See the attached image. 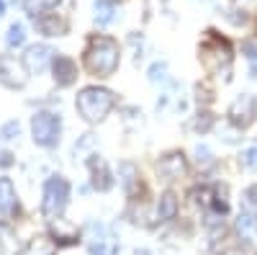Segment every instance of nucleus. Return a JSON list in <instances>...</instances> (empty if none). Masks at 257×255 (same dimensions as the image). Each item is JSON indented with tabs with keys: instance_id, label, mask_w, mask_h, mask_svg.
<instances>
[{
	"instance_id": "obj_1",
	"label": "nucleus",
	"mask_w": 257,
	"mask_h": 255,
	"mask_svg": "<svg viewBox=\"0 0 257 255\" xmlns=\"http://www.w3.org/2000/svg\"><path fill=\"white\" fill-rule=\"evenodd\" d=\"M198 59H201V65L206 67L208 75L213 77H219L224 82L231 80V44L226 39H221L219 34H213L208 31L206 39L201 41V47H198Z\"/></svg>"
},
{
	"instance_id": "obj_2",
	"label": "nucleus",
	"mask_w": 257,
	"mask_h": 255,
	"mask_svg": "<svg viewBox=\"0 0 257 255\" xmlns=\"http://www.w3.org/2000/svg\"><path fill=\"white\" fill-rule=\"evenodd\" d=\"M118 44L111 36H93L85 49V67L95 77H111L118 67Z\"/></svg>"
},
{
	"instance_id": "obj_3",
	"label": "nucleus",
	"mask_w": 257,
	"mask_h": 255,
	"mask_svg": "<svg viewBox=\"0 0 257 255\" xmlns=\"http://www.w3.org/2000/svg\"><path fill=\"white\" fill-rule=\"evenodd\" d=\"M77 111L85 121L98 124L113 109V93L108 88H98V85H90V88H82L77 96Z\"/></svg>"
},
{
	"instance_id": "obj_4",
	"label": "nucleus",
	"mask_w": 257,
	"mask_h": 255,
	"mask_svg": "<svg viewBox=\"0 0 257 255\" xmlns=\"http://www.w3.org/2000/svg\"><path fill=\"white\" fill-rule=\"evenodd\" d=\"M67 199H70V183L64 181L62 176L49 178L47 186H44V201H41V211H44V217H49V219L62 217L64 206H67Z\"/></svg>"
},
{
	"instance_id": "obj_5",
	"label": "nucleus",
	"mask_w": 257,
	"mask_h": 255,
	"mask_svg": "<svg viewBox=\"0 0 257 255\" xmlns=\"http://www.w3.org/2000/svg\"><path fill=\"white\" fill-rule=\"evenodd\" d=\"M59 116L49 114V111H39L34 119H31V134H34V142L41 144V147H52L57 144L59 139Z\"/></svg>"
},
{
	"instance_id": "obj_6",
	"label": "nucleus",
	"mask_w": 257,
	"mask_h": 255,
	"mask_svg": "<svg viewBox=\"0 0 257 255\" xmlns=\"http://www.w3.org/2000/svg\"><path fill=\"white\" fill-rule=\"evenodd\" d=\"M257 119V98L252 93H242L237 101L229 106V121L237 129H247Z\"/></svg>"
},
{
	"instance_id": "obj_7",
	"label": "nucleus",
	"mask_w": 257,
	"mask_h": 255,
	"mask_svg": "<svg viewBox=\"0 0 257 255\" xmlns=\"http://www.w3.org/2000/svg\"><path fill=\"white\" fill-rule=\"evenodd\" d=\"M26 80H29V75H26V65H24V62H18L11 54L0 57V82L8 85V88H24Z\"/></svg>"
},
{
	"instance_id": "obj_8",
	"label": "nucleus",
	"mask_w": 257,
	"mask_h": 255,
	"mask_svg": "<svg viewBox=\"0 0 257 255\" xmlns=\"http://www.w3.org/2000/svg\"><path fill=\"white\" fill-rule=\"evenodd\" d=\"M49 62H54V49L47 44H34L24 54V65L31 72H44L49 67Z\"/></svg>"
},
{
	"instance_id": "obj_9",
	"label": "nucleus",
	"mask_w": 257,
	"mask_h": 255,
	"mask_svg": "<svg viewBox=\"0 0 257 255\" xmlns=\"http://www.w3.org/2000/svg\"><path fill=\"white\" fill-rule=\"evenodd\" d=\"M157 170H160V176H162L165 181H178V178H183L185 170H188L185 155H183V152H170V155H165V157L160 160Z\"/></svg>"
},
{
	"instance_id": "obj_10",
	"label": "nucleus",
	"mask_w": 257,
	"mask_h": 255,
	"mask_svg": "<svg viewBox=\"0 0 257 255\" xmlns=\"http://www.w3.org/2000/svg\"><path fill=\"white\" fill-rule=\"evenodd\" d=\"M36 21V26L39 31L44 34V36H62V34H67V18L59 16V13H41L34 18Z\"/></svg>"
},
{
	"instance_id": "obj_11",
	"label": "nucleus",
	"mask_w": 257,
	"mask_h": 255,
	"mask_svg": "<svg viewBox=\"0 0 257 255\" xmlns=\"http://www.w3.org/2000/svg\"><path fill=\"white\" fill-rule=\"evenodd\" d=\"M54 80L62 88H67V85H72L77 80V65L70 57H57L54 59Z\"/></svg>"
},
{
	"instance_id": "obj_12",
	"label": "nucleus",
	"mask_w": 257,
	"mask_h": 255,
	"mask_svg": "<svg viewBox=\"0 0 257 255\" xmlns=\"http://www.w3.org/2000/svg\"><path fill=\"white\" fill-rule=\"evenodd\" d=\"M18 209V201H16V188L8 178H0V217H13Z\"/></svg>"
},
{
	"instance_id": "obj_13",
	"label": "nucleus",
	"mask_w": 257,
	"mask_h": 255,
	"mask_svg": "<svg viewBox=\"0 0 257 255\" xmlns=\"http://www.w3.org/2000/svg\"><path fill=\"white\" fill-rule=\"evenodd\" d=\"M88 165H90V173H93V186H95V188H100V191H108L113 181H111L108 167H105V160H103V157H98V155H93Z\"/></svg>"
},
{
	"instance_id": "obj_14",
	"label": "nucleus",
	"mask_w": 257,
	"mask_h": 255,
	"mask_svg": "<svg viewBox=\"0 0 257 255\" xmlns=\"http://www.w3.org/2000/svg\"><path fill=\"white\" fill-rule=\"evenodd\" d=\"M118 183L123 186L126 194H134V191H137V183H139V170H137V165L121 162V165H118Z\"/></svg>"
},
{
	"instance_id": "obj_15",
	"label": "nucleus",
	"mask_w": 257,
	"mask_h": 255,
	"mask_svg": "<svg viewBox=\"0 0 257 255\" xmlns=\"http://www.w3.org/2000/svg\"><path fill=\"white\" fill-rule=\"evenodd\" d=\"M116 16H118V8H116L113 0H98V3H95V24L98 26L113 24Z\"/></svg>"
},
{
	"instance_id": "obj_16",
	"label": "nucleus",
	"mask_w": 257,
	"mask_h": 255,
	"mask_svg": "<svg viewBox=\"0 0 257 255\" xmlns=\"http://www.w3.org/2000/svg\"><path fill=\"white\" fill-rule=\"evenodd\" d=\"M157 214H160V219H162V222L175 219V214H178V196L173 194V191H165V194L160 196Z\"/></svg>"
},
{
	"instance_id": "obj_17",
	"label": "nucleus",
	"mask_w": 257,
	"mask_h": 255,
	"mask_svg": "<svg viewBox=\"0 0 257 255\" xmlns=\"http://www.w3.org/2000/svg\"><path fill=\"white\" fill-rule=\"evenodd\" d=\"M237 232H239V237L244 242H252L254 235H257V217L252 214V211H244V214H239L237 219Z\"/></svg>"
},
{
	"instance_id": "obj_18",
	"label": "nucleus",
	"mask_w": 257,
	"mask_h": 255,
	"mask_svg": "<svg viewBox=\"0 0 257 255\" xmlns=\"http://www.w3.org/2000/svg\"><path fill=\"white\" fill-rule=\"evenodd\" d=\"M57 3L59 0H26V11H29V16H41V13H49V11H54L57 8Z\"/></svg>"
},
{
	"instance_id": "obj_19",
	"label": "nucleus",
	"mask_w": 257,
	"mask_h": 255,
	"mask_svg": "<svg viewBox=\"0 0 257 255\" xmlns=\"http://www.w3.org/2000/svg\"><path fill=\"white\" fill-rule=\"evenodd\" d=\"M18 255H54V247L47 240H34V242H29L24 250H21Z\"/></svg>"
},
{
	"instance_id": "obj_20",
	"label": "nucleus",
	"mask_w": 257,
	"mask_h": 255,
	"mask_svg": "<svg viewBox=\"0 0 257 255\" xmlns=\"http://www.w3.org/2000/svg\"><path fill=\"white\" fill-rule=\"evenodd\" d=\"M6 41H8V47H11V49L24 44V41H26V29H24V24H13V26L8 29V36H6Z\"/></svg>"
},
{
	"instance_id": "obj_21",
	"label": "nucleus",
	"mask_w": 257,
	"mask_h": 255,
	"mask_svg": "<svg viewBox=\"0 0 257 255\" xmlns=\"http://www.w3.org/2000/svg\"><path fill=\"white\" fill-rule=\"evenodd\" d=\"M193 155H196V165H198V167H211V165H213V155H211L208 147H203V144H198Z\"/></svg>"
},
{
	"instance_id": "obj_22",
	"label": "nucleus",
	"mask_w": 257,
	"mask_h": 255,
	"mask_svg": "<svg viewBox=\"0 0 257 255\" xmlns=\"http://www.w3.org/2000/svg\"><path fill=\"white\" fill-rule=\"evenodd\" d=\"M165 72H167L165 62H155V65L149 67V80H152V82H162L165 80Z\"/></svg>"
},
{
	"instance_id": "obj_23",
	"label": "nucleus",
	"mask_w": 257,
	"mask_h": 255,
	"mask_svg": "<svg viewBox=\"0 0 257 255\" xmlns=\"http://www.w3.org/2000/svg\"><path fill=\"white\" fill-rule=\"evenodd\" d=\"M242 165L247 170H257V147H249V150L242 155Z\"/></svg>"
},
{
	"instance_id": "obj_24",
	"label": "nucleus",
	"mask_w": 257,
	"mask_h": 255,
	"mask_svg": "<svg viewBox=\"0 0 257 255\" xmlns=\"http://www.w3.org/2000/svg\"><path fill=\"white\" fill-rule=\"evenodd\" d=\"M18 134H21V126H18L16 121L6 124L3 129H0V139H13V137H18Z\"/></svg>"
},
{
	"instance_id": "obj_25",
	"label": "nucleus",
	"mask_w": 257,
	"mask_h": 255,
	"mask_svg": "<svg viewBox=\"0 0 257 255\" xmlns=\"http://www.w3.org/2000/svg\"><path fill=\"white\" fill-rule=\"evenodd\" d=\"M244 204H247L249 209H257V186H249V188L244 191Z\"/></svg>"
},
{
	"instance_id": "obj_26",
	"label": "nucleus",
	"mask_w": 257,
	"mask_h": 255,
	"mask_svg": "<svg viewBox=\"0 0 257 255\" xmlns=\"http://www.w3.org/2000/svg\"><path fill=\"white\" fill-rule=\"evenodd\" d=\"M8 165H13V155L0 150V167H8Z\"/></svg>"
},
{
	"instance_id": "obj_27",
	"label": "nucleus",
	"mask_w": 257,
	"mask_h": 255,
	"mask_svg": "<svg viewBox=\"0 0 257 255\" xmlns=\"http://www.w3.org/2000/svg\"><path fill=\"white\" fill-rule=\"evenodd\" d=\"M3 11H6V6H3V0H0V16H3Z\"/></svg>"
},
{
	"instance_id": "obj_28",
	"label": "nucleus",
	"mask_w": 257,
	"mask_h": 255,
	"mask_svg": "<svg viewBox=\"0 0 257 255\" xmlns=\"http://www.w3.org/2000/svg\"><path fill=\"white\" fill-rule=\"evenodd\" d=\"M13 3H26V0H13Z\"/></svg>"
}]
</instances>
